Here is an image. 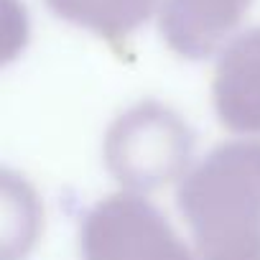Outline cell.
<instances>
[{
    "label": "cell",
    "instance_id": "obj_4",
    "mask_svg": "<svg viewBox=\"0 0 260 260\" xmlns=\"http://www.w3.org/2000/svg\"><path fill=\"white\" fill-rule=\"evenodd\" d=\"M212 105L230 133L260 138V26L237 34L217 56Z\"/></svg>",
    "mask_w": 260,
    "mask_h": 260
},
{
    "label": "cell",
    "instance_id": "obj_6",
    "mask_svg": "<svg viewBox=\"0 0 260 260\" xmlns=\"http://www.w3.org/2000/svg\"><path fill=\"white\" fill-rule=\"evenodd\" d=\"M44 3L56 18L94 34L120 54H125L130 36L158 16L161 8V0H44Z\"/></svg>",
    "mask_w": 260,
    "mask_h": 260
},
{
    "label": "cell",
    "instance_id": "obj_1",
    "mask_svg": "<svg viewBox=\"0 0 260 260\" xmlns=\"http://www.w3.org/2000/svg\"><path fill=\"white\" fill-rule=\"evenodd\" d=\"M176 204L199 260H260V138L209 151L179 181Z\"/></svg>",
    "mask_w": 260,
    "mask_h": 260
},
{
    "label": "cell",
    "instance_id": "obj_5",
    "mask_svg": "<svg viewBox=\"0 0 260 260\" xmlns=\"http://www.w3.org/2000/svg\"><path fill=\"white\" fill-rule=\"evenodd\" d=\"M252 3L255 0H161V39L184 59H207L237 36Z\"/></svg>",
    "mask_w": 260,
    "mask_h": 260
},
{
    "label": "cell",
    "instance_id": "obj_3",
    "mask_svg": "<svg viewBox=\"0 0 260 260\" xmlns=\"http://www.w3.org/2000/svg\"><path fill=\"white\" fill-rule=\"evenodd\" d=\"M84 260H199L169 224V219L133 191L97 202L79 232Z\"/></svg>",
    "mask_w": 260,
    "mask_h": 260
},
{
    "label": "cell",
    "instance_id": "obj_2",
    "mask_svg": "<svg viewBox=\"0 0 260 260\" xmlns=\"http://www.w3.org/2000/svg\"><path fill=\"white\" fill-rule=\"evenodd\" d=\"M194 133L171 107L143 100L107 127L102 158L125 191L148 194L181 181L191 169Z\"/></svg>",
    "mask_w": 260,
    "mask_h": 260
}]
</instances>
